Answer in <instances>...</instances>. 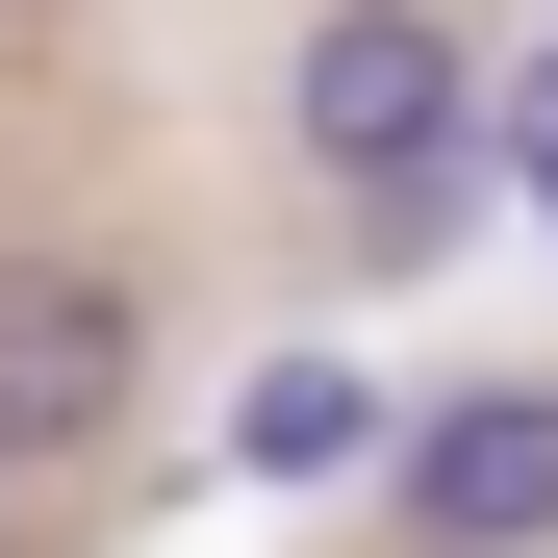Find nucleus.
<instances>
[{"mask_svg": "<svg viewBox=\"0 0 558 558\" xmlns=\"http://www.w3.org/2000/svg\"><path fill=\"white\" fill-rule=\"evenodd\" d=\"M279 153H305L330 204L432 229V204H457V153H483V51H457L432 0H330V26L279 51Z\"/></svg>", "mask_w": 558, "mask_h": 558, "instance_id": "1", "label": "nucleus"}, {"mask_svg": "<svg viewBox=\"0 0 558 558\" xmlns=\"http://www.w3.org/2000/svg\"><path fill=\"white\" fill-rule=\"evenodd\" d=\"M381 508H407V558H558V381H457V407H407Z\"/></svg>", "mask_w": 558, "mask_h": 558, "instance_id": "3", "label": "nucleus"}, {"mask_svg": "<svg viewBox=\"0 0 558 558\" xmlns=\"http://www.w3.org/2000/svg\"><path fill=\"white\" fill-rule=\"evenodd\" d=\"M229 457H254V483H355V457H407V407L355 381V355H254V381H229Z\"/></svg>", "mask_w": 558, "mask_h": 558, "instance_id": "4", "label": "nucleus"}, {"mask_svg": "<svg viewBox=\"0 0 558 558\" xmlns=\"http://www.w3.org/2000/svg\"><path fill=\"white\" fill-rule=\"evenodd\" d=\"M508 153H533V204H558V51H533V76H508Z\"/></svg>", "mask_w": 558, "mask_h": 558, "instance_id": "5", "label": "nucleus"}, {"mask_svg": "<svg viewBox=\"0 0 558 558\" xmlns=\"http://www.w3.org/2000/svg\"><path fill=\"white\" fill-rule=\"evenodd\" d=\"M153 381V279L128 254H0V457H102Z\"/></svg>", "mask_w": 558, "mask_h": 558, "instance_id": "2", "label": "nucleus"}]
</instances>
